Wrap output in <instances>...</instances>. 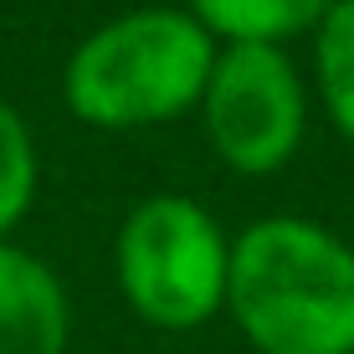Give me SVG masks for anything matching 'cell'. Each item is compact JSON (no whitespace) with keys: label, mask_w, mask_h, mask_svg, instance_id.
<instances>
[{"label":"cell","mask_w":354,"mask_h":354,"mask_svg":"<svg viewBox=\"0 0 354 354\" xmlns=\"http://www.w3.org/2000/svg\"><path fill=\"white\" fill-rule=\"evenodd\" d=\"M313 72L324 113L344 139H354V0H334L328 16L313 26Z\"/></svg>","instance_id":"obj_7"},{"label":"cell","mask_w":354,"mask_h":354,"mask_svg":"<svg viewBox=\"0 0 354 354\" xmlns=\"http://www.w3.org/2000/svg\"><path fill=\"white\" fill-rule=\"evenodd\" d=\"M211 62L216 36L185 6H139L77 41L62 97L93 129H149L201 108Z\"/></svg>","instance_id":"obj_2"},{"label":"cell","mask_w":354,"mask_h":354,"mask_svg":"<svg viewBox=\"0 0 354 354\" xmlns=\"http://www.w3.org/2000/svg\"><path fill=\"white\" fill-rule=\"evenodd\" d=\"M72 308L36 252L0 241V354H67Z\"/></svg>","instance_id":"obj_5"},{"label":"cell","mask_w":354,"mask_h":354,"mask_svg":"<svg viewBox=\"0 0 354 354\" xmlns=\"http://www.w3.org/2000/svg\"><path fill=\"white\" fill-rule=\"evenodd\" d=\"M36 175H41V165H36V139H31L26 118L0 97V241L31 211Z\"/></svg>","instance_id":"obj_8"},{"label":"cell","mask_w":354,"mask_h":354,"mask_svg":"<svg viewBox=\"0 0 354 354\" xmlns=\"http://www.w3.org/2000/svg\"><path fill=\"white\" fill-rule=\"evenodd\" d=\"M334 0H185V10L201 21L216 41H262L283 46L288 36L319 26Z\"/></svg>","instance_id":"obj_6"},{"label":"cell","mask_w":354,"mask_h":354,"mask_svg":"<svg viewBox=\"0 0 354 354\" xmlns=\"http://www.w3.org/2000/svg\"><path fill=\"white\" fill-rule=\"evenodd\" d=\"M226 313L257 354H354V247L308 216H262L231 241Z\"/></svg>","instance_id":"obj_1"},{"label":"cell","mask_w":354,"mask_h":354,"mask_svg":"<svg viewBox=\"0 0 354 354\" xmlns=\"http://www.w3.org/2000/svg\"><path fill=\"white\" fill-rule=\"evenodd\" d=\"M205 139L231 169L272 175L303 144L308 129V93L283 46L231 41L216 46L211 77L201 93Z\"/></svg>","instance_id":"obj_4"},{"label":"cell","mask_w":354,"mask_h":354,"mask_svg":"<svg viewBox=\"0 0 354 354\" xmlns=\"http://www.w3.org/2000/svg\"><path fill=\"white\" fill-rule=\"evenodd\" d=\"M113 267L129 308L154 328H201L226 308L231 241L190 195H144L124 216Z\"/></svg>","instance_id":"obj_3"}]
</instances>
